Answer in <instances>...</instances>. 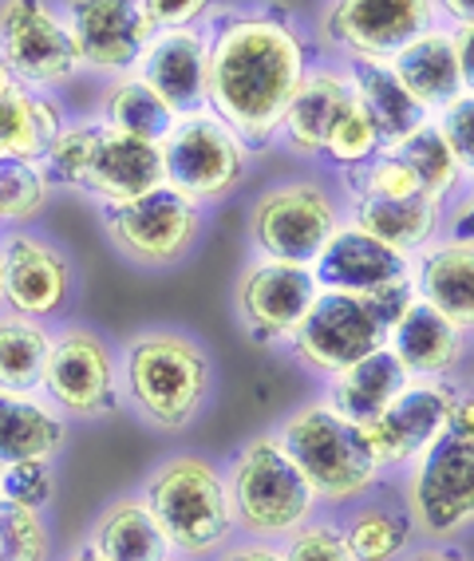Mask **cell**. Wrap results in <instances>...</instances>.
I'll list each match as a JSON object with an SVG mask.
<instances>
[{
    "instance_id": "cell-20",
    "label": "cell",
    "mask_w": 474,
    "mask_h": 561,
    "mask_svg": "<svg viewBox=\"0 0 474 561\" xmlns=\"http://www.w3.org/2000/svg\"><path fill=\"white\" fill-rule=\"evenodd\" d=\"M384 348H392L395 360L419 380H454L459 368L466 364L471 336L412 293L388 321Z\"/></svg>"
},
{
    "instance_id": "cell-33",
    "label": "cell",
    "mask_w": 474,
    "mask_h": 561,
    "mask_svg": "<svg viewBox=\"0 0 474 561\" xmlns=\"http://www.w3.org/2000/svg\"><path fill=\"white\" fill-rule=\"evenodd\" d=\"M51 324L0 309V388L41 396Z\"/></svg>"
},
{
    "instance_id": "cell-42",
    "label": "cell",
    "mask_w": 474,
    "mask_h": 561,
    "mask_svg": "<svg viewBox=\"0 0 474 561\" xmlns=\"http://www.w3.org/2000/svg\"><path fill=\"white\" fill-rule=\"evenodd\" d=\"M154 32L166 28H206L226 9L222 0H142Z\"/></svg>"
},
{
    "instance_id": "cell-11",
    "label": "cell",
    "mask_w": 474,
    "mask_h": 561,
    "mask_svg": "<svg viewBox=\"0 0 474 561\" xmlns=\"http://www.w3.org/2000/svg\"><path fill=\"white\" fill-rule=\"evenodd\" d=\"M103 210V233L127 261L142 270H171L186 261L206 230V210L174 194L171 186L147 191L131 202L100 206Z\"/></svg>"
},
{
    "instance_id": "cell-44",
    "label": "cell",
    "mask_w": 474,
    "mask_h": 561,
    "mask_svg": "<svg viewBox=\"0 0 474 561\" xmlns=\"http://www.w3.org/2000/svg\"><path fill=\"white\" fill-rule=\"evenodd\" d=\"M447 233H454V238H474V179H466L463 194L447 206Z\"/></svg>"
},
{
    "instance_id": "cell-28",
    "label": "cell",
    "mask_w": 474,
    "mask_h": 561,
    "mask_svg": "<svg viewBox=\"0 0 474 561\" xmlns=\"http://www.w3.org/2000/svg\"><path fill=\"white\" fill-rule=\"evenodd\" d=\"M388 64H392V71L407 88V95H412L427 115L447 107V103L463 91V83H459V60H454L451 24H435V28L419 32V36H415L412 44H404Z\"/></svg>"
},
{
    "instance_id": "cell-14",
    "label": "cell",
    "mask_w": 474,
    "mask_h": 561,
    "mask_svg": "<svg viewBox=\"0 0 474 561\" xmlns=\"http://www.w3.org/2000/svg\"><path fill=\"white\" fill-rule=\"evenodd\" d=\"M321 297V280L313 265L253 257L233 285V312L253 344L285 348Z\"/></svg>"
},
{
    "instance_id": "cell-2",
    "label": "cell",
    "mask_w": 474,
    "mask_h": 561,
    "mask_svg": "<svg viewBox=\"0 0 474 561\" xmlns=\"http://www.w3.org/2000/svg\"><path fill=\"white\" fill-rule=\"evenodd\" d=\"M123 408L162 435H178L206 411L213 396V360L178 329H142L119 344Z\"/></svg>"
},
{
    "instance_id": "cell-8",
    "label": "cell",
    "mask_w": 474,
    "mask_h": 561,
    "mask_svg": "<svg viewBox=\"0 0 474 561\" xmlns=\"http://www.w3.org/2000/svg\"><path fill=\"white\" fill-rule=\"evenodd\" d=\"M41 396L71 423L107 420L123 408L119 344H112L91 324H51Z\"/></svg>"
},
{
    "instance_id": "cell-23",
    "label": "cell",
    "mask_w": 474,
    "mask_h": 561,
    "mask_svg": "<svg viewBox=\"0 0 474 561\" xmlns=\"http://www.w3.org/2000/svg\"><path fill=\"white\" fill-rule=\"evenodd\" d=\"M83 550L95 561H171L174 550L139 491L119 494L91 518Z\"/></svg>"
},
{
    "instance_id": "cell-18",
    "label": "cell",
    "mask_w": 474,
    "mask_h": 561,
    "mask_svg": "<svg viewBox=\"0 0 474 561\" xmlns=\"http://www.w3.org/2000/svg\"><path fill=\"white\" fill-rule=\"evenodd\" d=\"M313 273L321 289L356 293V297H372L395 309L412 297V257L384 245L348 218L313 261Z\"/></svg>"
},
{
    "instance_id": "cell-43",
    "label": "cell",
    "mask_w": 474,
    "mask_h": 561,
    "mask_svg": "<svg viewBox=\"0 0 474 561\" xmlns=\"http://www.w3.org/2000/svg\"><path fill=\"white\" fill-rule=\"evenodd\" d=\"M210 561H285L281 541H262V538H233L218 558Z\"/></svg>"
},
{
    "instance_id": "cell-45",
    "label": "cell",
    "mask_w": 474,
    "mask_h": 561,
    "mask_svg": "<svg viewBox=\"0 0 474 561\" xmlns=\"http://www.w3.org/2000/svg\"><path fill=\"white\" fill-rule=\"evenodd\" d=\"M454 60H459V83L463 91H474V21L454 24Z\"/></svg>"
},
{
    "instance_id": "cell-21",
    "label": "cell",
    "mask_w": 474,
    "mask_h": 561,
    "mask_svg": "<svg viewBox=\"0 0 474 561\" xmlns=\"http://www.w3.org/2000/svg\"><path fill=\"white\" fill-rule=\"evenodd\" d=\"M142 80L171 103L174 115H194L206 107L210 80V32L206 28H166L154 32L139 68Z\"/></svg>"
},
{
    "instance_id": "cell-9",
    "label": "cell",
    "mask_w": 474,
    "mask_h": 561,
    "mask_svg": "<svg viewBox=\"0 0 474 561\" xmlns=\"http://www.w3.org/2000/svg\"><path fill=\"white\" fill-rule=\"evenodd\" d=\"M395 317V305L372 301V297H356V293L321 289L293 341L285 352L301 364V371L316 380H333L336 371L352 368L368 352L384 348L388 321Z\"/></svg>"
},
{
    "instance_id": "cell-35",
    "label": "cell",
    "mask_w": 474,
    "mask_h": 561,
    "mask_svg": "<svg viewBox=\"0 0 474 561\" xmlns=\"http://www.w3.org/2000/svg\"><path fill=\"white\" fill-rule=\"evenodd\" d=\"M103 139V119L100 115H83V119H63L60 135L51 139L48 154H44V174H48L51 191H83L95 159V147Z\"/></svg>"
},
{
    "instance_id": "cell-5",
    "label": "cell",
    "mask_w": 474,
    "mask_h": 561,
    "mask_svg": "<svg viewBox=\"0 0 474 561\" xmlns=\"http://www.w3.org/2000/svg\"><path fill=\"white\" fill-rule=\"evenodd\" d=\"M226 491H230L233 522L242 538L285 541L304 522L321 514L313 486L297 471V462L281 447L277 432H262L245 439L222 462Z\"/></svg>"
},
{
    "instance_id": "cell-7",
    "label": "cell",
    "mask_w": 474,
    "mask_h": 561,
    "mask_svg": "<svg viewBox=\"0 0 474 561\" xmlns=\"http://www.w3.org/2000/svg\"><path fill=\"white\" fill-rule=\"evenodd\" d=\"M344 198L316 179L273 182L250 206V245L257 257L313 265L344 226Z\"/></svg>"
},
{
    "instance_id": "cell-27",
    "label": "cell",
    "mask_w": 474,
    "mask_h": 561,
    "mask_svg": "<svg viewBox=\"0 0 474 561\" xmlns=\"http://www.w3.org/2000/svg\"><path fill=\"white\" fill-rule=\"evenodd\" d=\"M333 518L356 561H400L419 538L404 499H380L375 491L336 511Z\"/></svg>"
},
{
    "instance_id": "cell-10",
    "label": "cell",
    "mask_w": 474,
    "mask_h": 561,
    "mask_svg": "<svg viewBox=\"0 0 474 561\" xmlns=\"http://www.w3.org/2000/svg\"><path fill=\"white\" fill-rule=\"evenodd\" d=\"M0 64L16 83L56 95L83 71L60 0H0Z\"/></svg>"
},
{
    "instance_id": "cell-32",
    "label": "cell",
    "mask_w": 474,
    "mask_h": 561,
    "mask_svg": "<svg viewBox=\"0 0 474 561\" xmlns=\"http://www.w3.org/2000/svg\"><path fill=\"white\" fill-rule=\"evenodd\" d=\"M100 119L112 130H119V135H131V139L162 147V139L171 135L178 115H174V107L162 100L151 83L142 80L139 71H127V76L107 80V88H103Z\"/></svg>"
},
{
    "instance_id": "cell-37",
    "label": "cell",
    "mask_w": 474,
    "mask_h": 561,
    "mask_svg": "<svg viewBox=\"0 0 474 561\" xmlns=\"http://www.w3.org/2000/svg\"><path fill=\"white\" fill-rule=\"evenodd\" d=\"M380 151H384V135H380L372 115L360 107V100H352L348 111L336 119L328 142H324L321 162H328L336 174H348V171H360L363 162H372Z\"/></svg>"
},
{
    "instance_id": "cell-41",
    "label": "cell",
    "mask_w": 474,
    "mask_h": 561,
    "mask_svg": "<svg viewBox=\"0 0 474 561\" xmlns=\"http://www.w3.org/2000/svg\"><path fill=\"white\" fill-rule=\"evenodd\" d=\"M431 123L447 139V147L459 159L466 179H474V91H459L447 107L435 111Z\"/></svg>"
},
{
    "instance_id": "cell-40",
    "label": "cell",
    "mask_w": 474,
    "mask_h": 561,
    "mask_svg": "<svg viewBox=\"0 0 474 561\" xmlns=\"http://www.w3.org/2000/svg\"><path fill=\"white\" fill-rule=\"evenodd\" d=\"M281 553L285 561H356L333 514H316L313 522H304L301 530L281 541Z\"/></svg>"
},
{
    "instance_id": "cell-39",
    "label": "cell",
    "mask_w": 474,
    "mask_h": 561,
    "mask_svg": "<svg viewBox=\"0 0 474 561\" xmlns=\"http://www.w3.org/2000/svg\"><path fill=\"white\" fill-rule=\"evenodd\" d=\"M0 499L48 514L56 502V459H21L0 467Z\"/></svg>"
},
{
    "instance_id": "cell-1",
    "label": "cell",
    "mask_w": 474,
    "mask_h": 561,
    "mask_svg": "<svg viewBox=\"0 0 474 561\" xmlns=\"http://www.w3.org/2000/svg\"><path fill=\"white\" fill-rule=\"evenodd\" d=\"M210 32V80L206 107L250 147L253 154L277 147L281 115L316 64L309 32L277 4L222 9Z\"/></svg>"
},
{
    "instance_id": "cell-48",
    "label": "cell",
    "mask_w": 474,
    "mask_h": 561,
    "mask_svg": "<svg viewBox=\"0 0 474 561\" xmlns=\"http://www.w3.org/2000/svg\"><path fill=\"white\" fill-rule=\"evenodd\" d=\"M435 9H439V21L451 24V28L474 21V0H435Z\"/></svg>"
},
{
    "instance_id": "cell-24",
    "label": "cell",
    "mask_w": 474,
    "mask_h": 561,
    "mask_svg": "<svg viewBox=\"0 0 474 561\" xmlns=\"http://www.w3.org/2000/svg\"><path fill=\"white\" fill-rule=\"evenodd\" d=\"M162 186V151L154 142L131 139V135H119L103 123V139L95 147V159H91V171L83 191L88 198H95L100 206H115V202H131L147 191H159Z\"/></svg>"
},
{
    "instance_id": "cell-30",
    "label": "cell",
    "mask_w": 474,
    "mask_h": 561,
    "mask_svg": "<svg viewBox=\"0 0 474 561\" xmlns=\"http://www.w3.org/2000/svg\"><path fill=\"white\" fill-rule=\"evenodd\" d=\"M63 119H68V111L48 91H32L24 83L4 88L0 91V159L44 162Z\"/></svg>"
},
{
    "instance_id": "cell-16",
    "label": "cell",
    "mask_w": 474,
    "mask_h": 561,
    "mask_svg": "<svg viewBox=\"0 0 474 561\" xmlns=\"http://www.w3.org/2000/svg\"><path fill=\"white\" fill-rule=\"evenodd\" d=\"M454 396H459L454 380H419V376H412L407 388L384 408V415L363 427L384 474L412 471L415 462L431 451L439 435L447 432V423H451Z\"/></svg>"
},
{
    "instance_id": "cell-38",
    "label": "cell",
    "mask_w": 474,
    "mask_h": 561,
    "mask_svg": "<svg viewBox=\"0 0 474 561\" xmlns=\"http://www.w3.org/2000/svg\"><path fill=\"white\" fill-rule=\"evenodd\" d=\"M0 561H51L48 514L0 499Z\"/></svg>"
},
{
    "instance_id": "cell-17",
    "label": "cell",
    "mask_w": 474,
    "mask_h": 561,
    "mask_svg": "<svg viewBox=\"0 0 474 561\" xmlns=\"http://www.w3.org/2000/svg\"><path fill=\"white\" fill-rule=\"evenodd\" d=\"M60 12L83 71H95L103 80L139 68L142 51L154 36L142 0H60Z\"/></svg>"
},
{
    "instance_id": "cell-29",
    "label": "cell",
    "mask_w": 474,
    "mask_h": 561,
    "mask_svg": "<svg viewBox=\"0 0 474 561\" xmlns=\"http://www.w3.org/2000/svg\"><path fill=\"white\" fill-rule=\"evenodd\" d=\"M71 439V420H63L44 396L0 388V467L21 459H60Z\"/></svg>"
},
{
    "instance_id": "cell-26",
    "label": "cell",
    "mask_w": 474,
    "mask_h": 561,
    "mask_svg": "<svg viewBox=\"0 0 474 561\" xmlns=\"http://www.w3.org/2000/svg\"><path fill=\"white\" fill-rule=\"evenodd\" d=\"M407 380H412V371L395 360V352L375 348V352H368L363 360H356L352 368H344V371H336L333 380H324L321 400L333 411H340L344 420L368 427V423L380 420L388 403L407 388Z\"/></svg>"
},
{
    "instance_id": "cell-47",
    "label": "cell",
    "mask_w": 474,
    "mask_h": 561,
    "mask_svg": "<svg viewBox=\"0 0 474 561\" xmlns=\"http://www.w3.org/2000/svg\"><path fill=\"white\" fill-rule=\"evenodd\" d=\"M400 561H471V553L454 550L447 541H427V546H412Z\"/></svg>"
},
{
    "instance_id": "cell-3",
    "label": "cell",
    "mask_w": 474,
    "mask_h": 561,
    "mask_svg": "<svg viewBox=\"0 0 474 561\" xmlns=\"http://www.w3.org/2000/svg\"><path fill=\"white\" fill-rule=\"evenodd\" d=\"M277 439L297 462V471L313 486L321 511L336 514L384 486V467L375 459L368 432L360 423L344 420L324 400H309L293 408L277 427Z\"/></svg>"
},
{
    "instance_id": "cell-4",
    "label": "cell",
    "mask_w": 474,
    "mask_h": 561,
    "mask_svg": "<svg viewBox=\"0 0 474 561\" xmlns=\"http://www.w3.org/2000/svg\"><path fill=\"white\" fill-rule=\"evenodd\" d=\"M139 494L147 499L154 522L178 558L210 561L238 538L222 462L206 455L182 451L154 462Z\"/></svg>"
},
{
    "instance_id": "cell-25",
    "label": "cell",
    "mask_w": 474,
    "mask_h": 561,
    "mask_svg": "<svg viewBox=\"0 0 474 561\" xmlns=\"http://www.w3.org/2000/svg\"><path fill=\"white\" fill-rule=\"evenodd\" d=\"M344 214L360 230L380 238L392 250L415 257L435 238L447 233V206L443 202L415 194V198H344Z\"/></svg>"
},
{
    "instance_id": "cell-34",
    "label": "cell",
    "mask_w": 474,
    "mask_h": 561,
    "mask_svg": "<svg viewBox=\"0 0 474 561\" xmlns=\"http://www.w3.org/2000/svg\"><path fill=\"white\" fill-rule=\"evenodd\" d=\"M388 151H395L412 167L415 179H419V191H424L427 198L451 206V202L463 194L466 174H463V167H459V159L451 154V147H447V139L435 130L431 119H427L424 127H415L412 135L400 139L395 147H388Z\"/></svg>"
},
{
    "instance_id": "cell-51",
    "label": "cell",
    "mask_w": 474,
    "mask_h": 561,
    "mask_svg": "<svg viewBox=\"0 0 474 561\" xmlns=\"http://www.w3.org/2000/svg\"><path fill=\"white\" fill-rule=\"evenodd\" d=\"M171 561H190V558H178V553H174V558Z\"/></svg>"
},
{
    "instance_id": "cell-15",
    "label": "cell",
    "mask_w": 474,
    "mask_h": 561,
    "mask_svg": "<svg viewBox=\"0 0 474 561\" xmlns=\"http://www.w3.org/2000/svg\"><path fill=\"white\" fill-rule=\"evenodd\" d=\"M76 301V265L32 230L0 233V309L56 324Z\"/></svg>"
},
{
    "instance_id": "cell-22",
    "label": "cell",
    "mask_w": 474,
    "mask_h": 561,
    "mask_svg": "<svg viewBox=\"0 0 474 561\" xmlns=\"http://www.w3.org/2000/svg\"><path fill=\"white\" fill-rule=\"evenodd\" d=\"M412 293L474 336V238L443 233L415 253Z\"/></svg>"
},
{
    "instance_id": "cell-6",
    "label": "cell",
    "mask_w": 474,
    "mask_h": 561,
    "mask_svg": "<svg viewBox=\"0 0 474 561\" xmlns=\"http://www.w3.org/2000/svg\"><path fill=\"white\" fill-rule=\"evenodd\" d=\"M159 151L162 186H171L198 210L233 198L253 167V151L210 107L178 115Z\"/></svg>"
},
{
    "instance_id": "cell-19",
    "label": "cell",
    "mask_w": 474,
    "mask_h": 561,
    "mask_svg": "<svg viewBox=\"0 0 474 561\" xmlns=\"http://www.w3.org/2000/svg\"><path fill=\"white\" fill-rule=\"evenodd\" d=\"M352 100L356 91L348 80V68L340 60H316L304 71L301 88L293 91V100L285 107L281 127H277V147H285L304 162H321L324 142Z\"/></svg>"
},
{
    "instance_id": "cell-13",
    "label": "cell",
    "mask_w": 474,
    "mask_h": 561,
    "mask_svg": "<svg viewBox=\"0 0 474 561\" xmlns=\"http://www.w3.org/2000/svg\"><path fill=\"white\" fill-rule=\"evenodd\" d=\"M435 24H443L435 0H324L316 16L324 48L340 64H388L404 44Z\"/></svg>"
},
{
    "instance_id": "cell-36",
    "label": "cell",
    "mask_w": 474,
    "mask_h": 561,
    "mask_svg": "<svg viewBox=\"0 0 474 561\" xmlns=\"http://www.w3.org/2000/svg\"><path fill=\"white\" fill-rule=\"evenodd\" d=\"M51 182L41 162H4L0 159V226L28 230L48 210Z\"/></svg>"
},
{
    "instance_id": "cell-31",
    "label": "cell",
    "mask_w": 474,
    "mask_h": 561,
    "mask_svg": "<svg viewBox=\"0 0 474 561\" xmlns=\"http://www.w3.org/2000/svg\"><path fill=\"white\" fill-rule=\"evenodd\" d=\"M344 68H348V80H352L360 107L372 115L380 135H384V147H395V142L407 139L415 127H424V123L431 119V115L407 95V88L392 71V64L348 60Z\"/></svg>"
},
{
    "instance_id": "cell-50",
    "label": "cell",
    "mask_w": 474,
    "mask_h": 561,
    "mask_svg": "<svg viewBox=\"0 0 474 561\" xmlns=\"http://www.w3.org/2000/svg\"><path fill=\"white\" fill-rule=\"evenodd\" d=\"M12 83H16V80H12V76H9V68H4V64H0V91H4V88H12Z\"/></svg>"
},
{
    "instance_id": "cell-46",
    "label": "cell",
    "mask_w": 474,
    "mask_h": 561,
    "mask_svg": "<svg viewBox=\"0 0 474 561\" xmlns=\"http://www.w3.org/2000/svg\"><path fill=\"white\" fill-rule=\"evenodd\" d=\"M451 432L459 435H471L474 439V383L471 388H459V396H454V408H451V423H447Z\"/></svg>"
},
{
    "instance_id": "cell-49",
    "label": "cell",
    "mask_w": 474,
    "mask_h": 561,
    "mask_svg": "<svg viewBox=\"0 0 474 561\" xmlns=\"http://www.w3.org/2000/svg\"><path fill=\"white\" fill-rule=\"evenodd\" d=\"M63 561H95V558H91V553L83 550V546H76V550H71V553H68V558H63Z\"/></svg>"
},
{
    "instance_id": "cell-12",
    "label": "cell",
    "mask_w": 474,
    "mask_h": 561,
    "mask_svg": "<svg viewBox=\"0 0 474 561\" xmlns=\"http://www.w3.org/2000/svg\"><path fill=\"white\" fill-rule=\"evenodd\" d=\"M404 506L427 541H451L474 526V439L447 427L431 451L404 471Z\"/></svg>"
}]
</instances>
